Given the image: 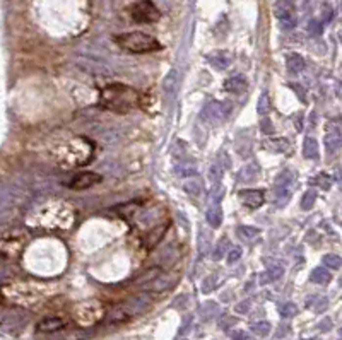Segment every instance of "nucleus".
Returning <instances> with one entry per match:
<instances>
[{
  "label": "nucleus",
  "instance_id": "nucleus-29",
  "mask_svg": "<svg viewBox=\"0 0 342 340\" xmlns=\"http://www.w3.org/2000/svg\"><path fill=\"white\" fill-rule=\"evenodd\" d=\"M317 200V193L313 192V190H308V192L303 195V200H301V207L303 210H310L313 207V204H315Z\"/></svg>",
  "mask_w": 342,
  "mask_h": 340
},
{
  "label": "nucleus",
  "instance_id": "nucleus-17",
  "mask_svg": "<svg viewBox=\"0 0 342 340\" xmlns=\"http://www.w3.org/2000/svg\"><path fill=\"white\" fill-rule=\"evenodd\" d=\"M205 219L212 227L221 226V223H223V210H221V207L217 204H210V207L205 212Z\"/></svg>",
  "mask_w": 342,
  "mask_h": 340
},
{
  "label": "nucleus",
  "instance_id": "nucleus-9",
  "mask_svg": "<svg viewBox=\"0 0 342 340\" xmlns=\"http://www.w3.org/2000/svg\"><path fill=\"white\" fill-rule=\"evenodd\" d=\"M231 106L229 103H223V101H212L209 105H205V108L202 110V116L204 120H224V118L229 114Z\"/></svg>",
  "mask_w": 342,
  "mask_h": 340
},
{
  "label": "nucleus",
  "instance_id": "nucleus-4",
  "mask_svg": "<svg viewBox=\"0 0 342 340\" xmlns=\"http://www.w3.org/2000/svg\"><path fill=\"white\" fill-rule=\"evenodd\" d=\"M115 43L122 50L130 53H149V51L161 50V43L154 36L142 31H132V33L118 34L115 38Z\"/></svg>",
  "mask_w": 342,
  "mask_h": 340
},
{
  "label": "nucleus",
  "instance_id": "nucleus-32",
  "mask_svg": "<svg viewBox=\"0 0 342 340\" xmlns=\"http://www.w3.org/2000/svg\"><path fill=\"white\" fill-rule=\"evenodd\" d=\"M279 313H281L284 318H291V317H295V315L298 313V308H296L295 303H286V304H282V306L279 308Z\"/></svg>",
  "mask_w": 342,
  "mask_h": 340
},
{
  "label": "nucleus",
  "instance_id": "nucleus-30",
  "mask_svg": "<svg viewBox=\"0 0 342 340\" xmlns=\"http://www.w3.org/2000/svg\"><path fill=\"white\" fill-rule=\"evenodd\" d=\"M269 112H271V99H269L267 92H262L260 99H258V113L267 114Z\"/></svg>",
  "mask_w": 342,
  "mask_h": 340
},
{
  "label": "nucleus",
  "instance_id": "nucleus-23",
  "mask_svg": "<svg viewBox=\"0 0 342 340\" xmlns=\"http://www.w3.org/2000/svg\"><path fill=\"white\" fill-rule=\"evenodd\" d=\"M289 140L288 138H271V140H265V147L271 149L275 152H286L289 151Z\"/></svg>",
  "mask_w": 342,
  "mask_h": 340
},
{
  "label": "nucleus",
  "instance_id": "nucleus-11",
  "mask_svg": "<svg viewBox=\"0 0 342 340\" xmlns=\"http://www.w3.org/2000/svg\"><path fill=\"white\" fill-rule=\"evenodd\" d=\"M101 181V176L96 175V173H79V175L74 176V180H70L68 183V188L72 190H86V188H91L92 185Z\"/></svg>",
  "mask_w": 342,
  "mask_h": 340
},
{
  "label": "nucleus",
  "instance_id": "nucleus-14",
  "mask_svg": "<svg viewBox=\"0 0 342 340\" xmlns=\"http://www.w3.org/2000/svg\"><path fill=\"white\" fill-rule=\"evenodd\" d=\"M65 327V321L62 318L57 317H48L45 320H41L38 323V332H43V334H51V332H58Z\"/></svg>",
  "mask_w": 342,
  "mask_h": 340
},
{
  "label": "nucleus",
  "instance_id": "nucleus-31",
  "mask_svg": "<svg viewBox=\"0 0 342 340\" xmlns=\"http://www.w3.org/2000/svg\"><path fill=\"white\" fill-rule=\"evenodd\" d=\"M265 273H267V277H269L271 280H275V279H281L282 273H284V269H282V267L279 265V263H274V265L269 267L267 272H265Z\"/></svg>",
  "mask_w": 342,
  "mask_h": 340
},
{
  "label": "nucleus",
  "instance_id": "nucleus-40",
  "mask_svg": "<svg viewBox=\"0 0 342 340\" xmlns=\"http://www.w3.org/2000/svg\"><path fill=\"white\" fill-rule=\"evenodd\" d=\"M323 21H330L332 19V7H329V5H325L323 7Z\"/></svg>",
  "mask_w": 342,
  "mask_h": 340
},
{
  "label": "nucleus",
  "instance_id": "nucleus-24",
  "mask_svg": "<svg viewBox=\"0 0 342 340\" xmlns=\"http://www.w3.org/2000/svg\"><path fill=\"white\" fill-rule=\"evenodd\" d=\"M178 89V77H176V70H171L170 74L164 79V92H166L170 98H173Z\"/></svg>",
  "mask_w": 342,
  "mask_h": 340
},
{
  "label": "nucleus",
  "instance_id": "nucleus-33",
  "mask_svg": "<svg viewBox=\"0 0 342 340\" xmlns=\"http://www.w3.org/2000/svg\"><path fill=\"white\" fill-rule=\"evenodd\" d=\"M229 246V241H228L226 238H223L219 243H217V246H216V249H214V260H219L221 256L226 253V248Z\"/></svg>",
  "mask_w": 342,
  "mask_h": 340
},
{
  "label": "nucleus",
  "instance_id": "nucleus-19",
  "mask_svg": "<svg viewBox=\"0 0 342 340\" xmlns=\"http://www.w3.org/2000/svg\"><path fill=\"white\" fill-rule=\"evenodd\" d=\"M312 280L315 284H320V286H325L332 280V273L327 270V267H317L312 272Z\"/></svg>",
  "mask_w": 342,
  "mask_h": 340
},
{
  "label": "nucleus",
  "instance_id": "nucleus-43",
  "mask_svg": "<svg viewBox=\"0 0 342 340\" xmlns=\"http://www.w3.org/2000/svg\"><path fill=\"white\" fill-rule=\"evenodd\" d=\"M183 340H185V339H183Z\"/></svg>",
  "mask_w": 342,
  "mask_h": 340
},
{
  "label": "nucleus",
  "instance_id": "nucleus-22",
  "mask_svg": "<svg viewBox=\"0 0 342 340\" xmlns=\"http://www.w3.org/2000/svg\"><path fill=\"white\" fill-rule=\"evenodd\" d=\"M260 236V229L253 227V226H240L238 227V238L241 241H253L255 238Z\"/></svg>",
  "mask_w": 342,
  "mask_h": 340
},
{
  "label": "nucleus",
  "instance_id": "nucleus-7",
  "mask_svg": "<svg viewBox=\"0 0 342 340\" xmlns=\"http://www.w3.org/2000/svg\"><path fill=\"white\" fill-rule=\"evenodd\" d=\"M274 14L284 29H293L296 26V0H277L274 5Z\"/></svg>",
  "mask_w": 342,
  "mask_h": 340
},
{
  "label": "nucleus",
  "instance_id": "nucleus-36",
  "mask_svg": "<svg viewBox=\"0 0 342 340\" xmlns=\"http://www.w3.org/2000/svg\"><path fill=\"white\" fill-rule=\"evenodd\" d=\"M223 193H224V188H223V185H214L212 186V190H210V193H209V197H210V202L212 204H217V200H221V197H223Z\"/></svg>",
  "mask_w": 342,
  "mask_h": 340
},
{
  "label": "nucleus",
  "instance_id": "nucleus-37",
  "mask_svg": "<svg viewBox=\"0 0 342 340\" xmlns=\"http://www.w3.org/2000/svg\"><path fill=\"white\" fill-rule=\"evenodd\" d=\"M308 31L313 36H320V34H322V23H320V21H310Z\"/></svg>",
  "mask_w": 342,
  "mask_h": 340
},
{
  "label": "nucleus",
  "instance_id": "nucleus-26",
  "mask_svg": "<svg viewBox=\"0 0 342 340\" xmlns=\"http://www.w3.org/2000/svg\"><path fill=\"white\" fill-rule=\"evenodd\" d=\"M313 183H317L322 190H329L330 186H332V180H330V176L327 175V173H319V175L313 178Z\"/></svg>",
  "mask_w": 342,
  "mask_h": 340
},
{
  "label": "nucleus",
  "instance_id": "nucleus-16",
  "mask_svg": "<svg viewBox=\"0 0 342 340\" xmlns=\"http://www.w3.org/2000/svg\"><path fill=\"white\" fill-rule=\"evenodd\" d=\"M286 65H288L289 74H299L305 68V58L298 53H289L286 57Z\"/></svg>",
  "mask_w": 342,
  "mask_h": 340
},
{
  "label": "nucleus",
  "instance_id": "nucleus-41",
  "mask_svg": "<svg viewBox=\"0 0 342 340\" xmlns=\"http://www.w3.org/2000/svg\"><path fill=\"white\" fill-rule=\"evenodd\" d=\"M248 308H250V303H248V301H245V303L238 304V306H236V311H238V313H245V311H247Z\"/></svg>",
  "mask_w": 342,
  "mask_h": 340
},
{
  "label": "nucleus",
  "instance_id": "nucleus-35",
  "mask_svg": "<svg viewBox=\"0 0 342 340\" xmlns=\"http://www.w3.org/2000/svg\"><path fill=\"white\" fill-rule=\"evenodd\" d=\"M327 304H329L327 297L319 296V297H315V303H313L312 308H313V311H315V313H322V311L327 310Z\"/></svg>",
  "mask_w": 342,
  "mask_h": 340
},
{
  "label": "nucleus",
  "instance_id": "nucleus-10",
  "mask_svg": "<svg viewBox=\"0 0 342 340\" xmlns=\"http://www.w3.org/2000/svg\"><path fill=\"white\" fill-rule=\"evenodd\" d=\"M241 204L248 209H258L265 202V192L264 190H241L238 193Z\"/></svg>",
  "mask_w": 342,
  "mask_h": 340
},
{
  "label": "nucleus",
  "instance_id": "nucleus-8",
  "mask_svg": "<svg viewBox=\"0 0 342 340\" xmlns=\"http://www.w3.org/2000/svg\"><path fill=\"white\" fill-rule=\"evenodd\" d=\"M23 248H24L23 239L0 238V262H7V260L19 258Z\"/></svg>",
  "mask_w": 342,
  "mask_h": 340
},
{
  "label": "nucleus",
  "instance_id": "nucleus-15",
  "mask_svg": "<svg viewBox=\"0 0 342 340\" xmlns=\"http://www.w3.org/2000/svg\"><path fill=\"white\" fill-rule=\"evenodd\" d=\"M166 231H168V224H160L158 227H153V231H151L149 234L146 236V239H144L147 248H154V246L163 239V236Z\"/></svg>",
  "mask_w": 342,
  "mask_h": 340
},
{
  "label": "nucleus",
  "instance_id": "nucleus-21",
  "mask_svg": "<svg viewBox=\"0 0 342 340\" xmlns=\"http://www.w3.org/2000/svg\"><path fill=\"white\" fill-rule=\"evenodd\" d=\"M274 197L275 205L284 207L288 204V200L291 199V190H289V186H274Z\"/></svg>",
  "mask_w": 342,
  "mask_h": 340
},
{
  "label": "nucleus",
  "instance_id": "nucleus-39",
  "mask_svg": "<svg viewBox=\"0 0 342 340\" xmlns=\"http://www.w3.org/2000/svg\"><path fill=\"white\" fill-rule=\"evenodd\" d=\"M260 127H262V132H265V134H272V125L269 123L267 118H262Z\"/></svg>",
  "mask_w": 342,
  "mask_h": 340
},
{
  "label": "nucleus",
  "instance_id": "nucleus-5",
  "mask_svg": "<svg viewBox=\"0 0 342 340\" xmlns=\"http://www.w3.org/2000/svg\"><path fill=\"white\" fill-rule=\"evenodd\" d=\"M72 317L81 327H89L103 317V306L98 301H86L74 308Z\"/></svg>",
  "mask_w": 342,
  "mask_h": 340
},
{
  "label": "nucleus",
  "instance_id": "nucleus-27",
  "mask_svg": "<svg viewBox=\"0 0 342 340\" xmlns=\"http://www.w3.org/2000/svg\"><path fill=\"white\" fill-rule=\"evenodd\" d=\"M293 181V171H289V169H286V171H282L281 175L275 178V183L274 186H289Z\"/></svg>",
  "mask_w": 342,
  "mask_h": 340
},
{
  "label": "nucleus",
  "instance_id": "nucleus-1",
  "mask_svg": "<svg viewBox=\"0 0 342 340\" xmlns=\"http://www.w3.org/2000/svg\"><path fill=\"white\" fill-rule=\"evenodd\" d=\"M99 103L105 110L125 114L140 106V94L137 89L125 84H110L99 94Z\"/></svg>",
  "mask_w": 342,
  "mask_h": 340
},
{
  "label": "nucleus",
  "instance_id": "nucleus-34",
  "mask_svg": "<svg viewBox=\"0 0 342 340\" xmlns=\"http://www.w3.org/2000/svg\"><path fill=\"white\" fill-rule=\"evenodd\" d=\"M223 171H224V168L221 166V162L219 164H212V168H210V180H212L214 183H219L221 181V178H223Z\"/></svg>",
  "mask_w": 342,
  "mask_h": 340
},
{
  "label": "nucleus",
  "instance_id": "nucleus-12",
  "mask_svg": "<svg viewBox=\"0 0 342 340\" xmlns=\"http://www.w3.org/2000/svg\"><path fill=\"white\" fill-rule=\"evenodd\" d=\"M248 89V81L243 74H236L231 75L224 81V91L228 92H234V94H241Z\"/></svg>",
  "mask_w": 342,
  "mask_h": 340
},
{
  "label": "nucleus",
  "instance_id": "nucleus-38",
  "mask_svg": "<svg viewBox=\"0 0 342 340\" xmlns=\"http://www.w3.org/2000/svg\"><path fill=\"white\" fill-rule=\"evenodd\" d=\"M240 258H241V248H238V246L228 253V263H234V262H238Z\"/></svg>",
  "mask_w": 342,
  "mask_h": 340
},
{
  "label": "nucleus",
  "instance_id": "nucleus-3",
  "mask_svg": "<svg viewBox=\"0 0 342 340\" xmlns=\"http://www.w3.org/2000/svg\"><path fill=\"white\" fill-rule=\"evenodd\" d=\"M92 158V144L88 138H74L57 151V159L68 166H81Z\"/></svg>",
  "mask_w": 342,
  "mask_h": 340
},
{
  "label": "nucleus",
  "instance_id": "nucleus-2",
  "mask_svg": "<svg viewBox=\"0 0 342 340\" xmlns=\"http://www.w3.org/2000/svg\"><path fill=\"white\" fill-rule=\"evenodd\" d=\"M72 223H74V210L60 200L46 204L38 212V219L34 221L36 226H43L45 229H68Z\"/></svg>",
  "mask_w": 342,
  "mask_h": 340
},
{
  "label": "nucleus",
  "instance_id": "nucleus-13",
  "mask_svg": "<svg viewBox=\"0 0 342 340\" xmlns=\"http://www.w3.org/2000/svg\"><path fill=\"white\" fill-rule=\"evenodd\" d=\"M207 60L210 62V65H212L214 68H217V70H224V68H228L231 65L233 57H231L229 51L219 50V51H216V53H210L209 57H207Z\"/></svg>",
  "mask_w": 342,
  "mask_h": 340
},
{
  "label": "nucleus",
  "instance_id": "nucleus-6",
  "mask_svg": "<svg viewBox=\"0 0 342 340\" xmlns=\"http://www.w3.org/2000/svg\"><path fill=\"white\" fill-rule=\"evenodd\" d=\"M130 16H132V19L139 24H153L160 21L161 12L151 0H140V2L132 5Z\"/></svg>",
  "mask_w": 342,
  "mask_h": 340
},
{
  "label": "nucleus",
  "instance_id": "nucleus-25",
  "mask_svg": "<svg viewBox=\"0 0 342 340\" xmlns=\"http://www.w3.org/2000/svg\"><path fill=\"white\" fill-rule=\"evenodd\" d=\"M251 332L257 334L258 337H267L271 334V325L267 321H257V323L251 325Z\"/></svg>",
  "mask_w": 342,
  "mask_h": 340
},
{
  "label": "nucleus",
  "instance_id": "nucleus-28",
  "mask_svg": "<svg viewBox=\"0 0 342 340\" xmlns=\"http://www.w3.org/2000/svg\"><path fill=\"white\" fill-rule=\"evenodd\" d=\"M323 265L329 267V269L339 270L341 265H342L341 256L339 255H325V256H323Z\"/></svg>",
  "mask_w": 342,
  "mask_h": 340
},
{
  "label": "nucleus",
  "instance_id": "nucleus-20",
  "mask_svg": "<svg viewBox=\"0 0 342 340\" xmlns=\"http://www.w3.org/2000/svg\"><path fill=\"white\" fill-rule=\"evenodd\" d=\"M303 156L306 159H317L319 158V142L315 138L308 137L303 142Z\"/></svg>",
  "mask_w": 342,
  "mask_h": 340
},
{
  "label": "nucleus",
  "instance_id": "nucleus-18",
  "mask_svg": "<svg viewBox=\"0 0 342 340\" xmlns=\"http://www.w3.org/2000/svg\"><path fill=\"white\" fill-rule=\"evenodd\" d=\"M325 147L329 154H334L336 151H339V147H341L339 128H337V130H329V134H327V137H325Z\"/></svg>",
  "mask_w": 342,
  "mask_h": 340
},
{
  "label": "nucleus",
  "instance_id": "nucleus-42",
  "mask_svg": "<svg viewBox=\"0 0 342 340\" xmlns=\"http://www.w3.org/2000/svg\"><path fill=\"white\" fill-rule=\"evenodd\" d=\"M233 340H251V337H248V335L243 334V332H238L236 335H233Z\"/></svg>",
  "mask_w": 342,
  "mask_h": 340
}]
</instances>
